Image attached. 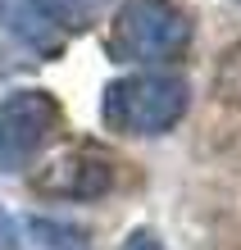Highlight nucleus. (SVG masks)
Masks as SVG:
<instances>
[{
	"instance_id": "1",
	"label": "nucleus",
	"mask_w": 241,
	"mask_h": 250,
	"mask_svg": "<svg viewBox=\"0 0 241 250\" xmlns=\"http://www.w3.org/2000/svg\"><path fill=\"white\" fill-rule=\"evenodd\" d=\"M191 46V19L173 0H128L110 19L105 50L118 64H173Z\"/></svg>"
},
{
	"instance_id": "2",
	"label": "nucleus",
	"mask_w": 241,
	"mask_h": 250,
	"mask_svg": "<svg viewBox=\"0 0 241 250\" xmlns=\"http://www.w3.org/2000/svg\"><path fill=\"white\" fill-rule=\"evenodd\" d=\"M187 114V82L173 73H132L105 86L100 119L123 137H159Z\"/></svg>"
},
{
	"instance_id": "3",
	"label": "nucleus",
	"mask_w": 241,
	"mask_h": 250,
	"mask_svg": "<svg viewBox=\"0 0 241 250\" xmlns=\"http://www.w3.org/2000/svg\"><path fill=\"white\" fill-rule=\"evenodd\" d=\"M59 127V105L46 91H9L0 100V168L23 173Z\"/></svg>"
},
{
	"instance_id": "4",
	"label": "nucleus",
	"mask_w": 241,
	"mask_h": 250,
	"mask_svg": "<svg viewBox=\"0 0 241 250\" xmlns=\"http://www.w3.org/2000/svg\"><path fill=\"white\" fill-rule=\"evenodd\" d=\"M110 182H114V168L96 150H68L37 173V191L59 200H91L100 191H110Z\"/></svg>"
},
{
	"instance_id": "5",
	"label": "nucleus",
	"mask_w": 241,
	"mask_h": 250,
	"mask_svg": "<svg viewBox=\"0 0 241 250\" xmlns=\"http://www.w3.org/2000/svg\"><path fill=\"white\" fill-rule=\"evenodd\" d=\"M0 23L14 41H23L27 50H41V55H59L64 50V37L37 14L32 0H0Z\"/></svg>"
},
{
	"instance_id": "6",
	"label": "nucleus",
	"mask_w": 241,
	"mask_h": 250,
	"mask_svg": "<svg viewBox=\"0 0 241 250\" xmlns=\"http://www.w3.org/2000/svg\"><path fill=\"white\" fill-rule=\"evenodd\" d=\"M37 14L46 19L59 37H73V32H87L91 23L105 19V9H110V0H32Z\"/></svg>"
},
{
	"instance_id": "7",
	"label": "nucleus",
	"mask_w": 241,
	"mask_h": 250,
	"mask_svg": "<svg viewBox=\"0 0 241 250\" xmlns=\"http://www.w3.org/2000/svg\"><path fill=\"white\" fill-rule=\"evenodd\" d=\"M0 250H19V223L5 205H0Z\"/></svg>"
},
{
	"instance_id": "8",
	"label": "nucleus",
	"mask_w": 241,
	"mask_h": 250,
	"mask_svg": "<svg viewBox=\"0 0 241 250\" xmlns=\"http://www.w3.org/2000/svg\"><path fill=\"white\" fill-rule=\"evenodd\" d=\"M118 250H164V241H159L150 228H137V232H132V237L118 246Z\"/></svg>"
}]
</instances>
